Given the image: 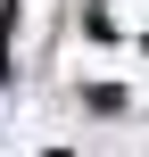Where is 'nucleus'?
Wrapping results in <instances>:
<instances>
[]
</instances>
